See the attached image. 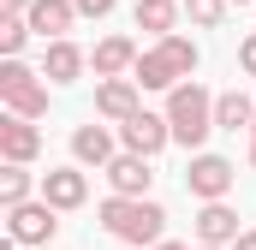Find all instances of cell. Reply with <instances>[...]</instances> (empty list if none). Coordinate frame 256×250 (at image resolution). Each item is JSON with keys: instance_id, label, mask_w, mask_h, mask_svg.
Wrapping results in <instances>:
<instances>
[{"instance_id": "obj_1", "label": "cell", "mask_w": 256, "mask_h": 250, "mask_svg": "<svg viewBox=\"0 0 256 250\" xmlns=\"http://www.w3.org/2000/svg\"><path fill=\"white\" fill-rule=\"evenodd\" d=\"M96 220H102L120 244H137V250H143V244H161L167 208H161L155 196H120V190H114V196L96 208Z\"/></svg>"}, {"instance_id": "obj_2", "label": "cell", "mask_w": 256, "mask_h": 250, "mask_svg": "<svg viewBox=\"0 0 256 250\" xmlns=\"http://www.w3.org/2000/svg\"><path fill=\"white\" fill-rule=\"evenodd\" d=\"M196 60H202V54H196V42L173 30V36H155V48H143V54H137L131 78H137L143 90H179V84L196 72Z\"/></svg>"}, {"instance_id": "obj_3", "label": "cell", "mask_w": 256, "mask_h": 250, "mask_svg": "<svg viewBox=\"0 0 256 250\" xmlns=\"http://www.w3.org/2000/svg\"><path fill=\"white\" fill-rule=\"evenodd\" d=\"M167 125H173V143H185V149H202L208 143V131H220L214 125V96L196 84V78H185L179 90H167Z\"/></svg>"}, {"instance_id": "obj_4", "label": "cell", "mask_w": 256, "mask_h": 250, "mask_svg": "<svg viewBox=\"0 0 256 250\" xmlns=\"http://www.w3.org/2000/svg\"><path fill=\"white\" fill-rule=\"evenodd\" d=\"M0 102H6V114L42 120V114H48V78L30 72L24 60H6L0 66Z\"/></svg>"}, {"instance_id": "obj_5", "label": "cell", "mask_w": 256, "mask_h": 250, "mask_svg": "<svg viewBox=\"0 0 256 250\" xmlns=\"http://www.w3.org/2000/svg\"><path fill=\"white\" fill-rule=\"evenodd\" d=\"M6 232H12L18 244H54V232H60V208H54L48 196H24V202L6 208Z\"/></svg>"}, {"instance_id": "obj_6", "label": "cell", "mask_w": 256, "mask_h": 250, "mask_svg": "<svg viewBox=\"0 0 256 250\" xmlns=\"http://www.w3.org/2000/svg\"><path fill=\"white\" fill-rule=\"evenodd\" d=\"M238 179V167L226 161V155H208V149H196L191 167H185V190H191L196 202H214V196H226Z\"/></svg>"}, {"instance_id": "obj_7", "label": "cell", "mask_w": 256, "mask_h": 250, "mask_svg": "<svg viewBox=\"0 0 256 250\" xmlns=\"http://www.w3.org/2000/svg\"><path fill=\"white\" fill-rule=\"evenodd\" d=\"M137 108H143V84H137V78H102V84H96V114H102V120L126 125Z\"/></svg>"}, {"instance_id": "obj_8", "label": "cell", "mask_w": 256, "mask_h": 250, "mask_svg": "<svg viewBox=\"0 0 256 250\" xmlns=\"http://www.w3.org/2000/svg\"><path fill=\"white\" fill-rule=\"evenodd\" d=\"M120 143L126 149H137V155H161L167 143H173V125H167V114H131L126 125H120Z\"/></svg>"}, {"instance_id": "obj_9", "label": "cell", "mask_w": 256, "mask_h": 250, "mask_svg": "<svg viewBox=\"0 0 256 250\" xmlns=\"http://www.w3.org/2000/svg\"><path fill=\"white\" fill-rule=\"evenodd\" d=\"M149 161H155V155L120 149V155H114V161H108L102 173H108V185L120 190V196H149V179H155V173H149Z\"/></svg>"}, {"instance_id": "obj_10", "label": "cell", "mask_w": 256, "mask_h": 250, "mask_svg": "<svg viewBox=\"0 0 256 250\" xmlns=\"http://www.w3.org/2000/svg\"><path fill=\"white\" fill-rule=\"evenodd\" d=\"M42 196L54 202V208H84L90 202V179H84V167H48L42 173Z\"/></svg>"}, {"instance_id": "obj_11", "label": "cell", "mask_w": 256, "mask_h": 250, "mask_svg": "<svg viewBox=\"0 0 256 250\" xmlns=\"http://www.w3.org/2000/svg\"><path fill=\"white\" fill-rule=\"evenodd\" d=\"M0 155L30 167V161L42 155V131H36V120H24V114H6V120H0Z\"/></svg>"}, {"instance_id": "obj_12", "label": "cell", "mask_w": 256, "mask_h": 250, "mask_svg": "<svg viewBox=\"0 0 256 250\" xmlns=\"http://www.w3.org/2000/svg\"><path fill=\"white\" fill-rule=\"evenodd\" d=\"M191 232H196V244H232V238H238V214L226 208V196H214V202L196 208Z\"/></svg>"}, {"instance_id": "obj_13", "label": "cell", "mask_w": 256, "mask_h": 250, "mask_svg": "<svg viewBox=\"0 0 256 250\" xmlns=\"http://www.w3.org/2000/svg\"><path fill=\"white\" fill-rule=\"evenodd\" d=\"M137 54H143V48H137L131 36H102L96 54H90V72H96V78H131Z\"/></svg>"}, {"instance_id": "obj_14", "label": "cell", "mask_w": 256, "mask_h": 250, "mask_svg": "<svg viewBox=\"0 0 256 250\" xmlns=\"http://www.w3.org/2000/svg\"><path fill=\"white\" fill-rule=\"evenodd\" d=\"M114 155H120V143H114L108 125H78V131H72V161H78V167H108Z\"/></svg>"}, {"instance_id": "obj_15", "label": "cell", "mask_w": 256, "mask_h": 250, "mask_svg": "<svg viewBox=\"0 0 256 250\" xmlns=\"http://www.w3.org/2000/svg\"><path fill=\"white\" fill-rule=\"evenodd\" d=\"M84 66H90V54H84L78 42L54 36V42H48V54H42V78H48V84H78V78H84Z\"/></svg>"}, {"instance_id": "obj_16", "label": "cell", "mask_w": 256, "mask_h": 250, "mask_svg": "<svg viewBox=\"0 0 256 250\" xmlns=\"http://www.w3.org/2000/svg\"><path fill=\"white\" fill-rule=\"evenodd\" d=\"M24 18H30V30H36L42 42H54V36L72 30V18H84V12H78V0H30Z\"/></svg>"}, {"instance_id": "obj_17", "label": "cell", "mask_w": 256, "mask_h": 250, "mask_svg": "<svg viewBox=\"0 0 256 250\" xmlns=\"http://www.w3.org/2000/svg\"><path fill=\"white\" fill-rule=\"evenodd\" d=\"M214 125H220V131H244V137H250V125H256V102L244 96V90L214 96Z\"/></svg>"}, {"instance_id": "obj_18", "label": "cell", "mask_w": 256, "mask_h": 250, "mask_svg": "<svg viewBox=\"0 0 256 250\" xmlns=\"http://www.w3.org/2000/svg\"><path fill=\"white\" fill-rule=\"evenodd\" d=\"M137 30H149V36H173L179 30V0H137Z\"/></svg>"}, {"instance_id": "obj_19", "label": "cell", "mask_w": 256, "mask_h": 250, "mask_svg": "<svg viewBox=\"0 0 256 250\" xmlns=\"http://www.w3.org/2000/svg\"><path fill=\"white\" fill-rule=\"evenodd\" d=\"M30 36H36V30H30V18H24V12H0V54H6V60H18Z\"/></svg>"}, {"instance_id": "obj_20", "label": "cell", "mask_w": 256, "mask_h": 250, "mask_svg": "<svg viewBox=\"0 0 256 250\" xmlns=\"http://www.w3.org/2000/svg\"><path fill=\"white\" fill-rule=\"evenodd\" d=\"M30 185H36V179H30V167H24V161H6V167H0V208L24 202V196H30Z\"/></svg>"}, {"instance_id": "obj_21", "label": "cell", "mask_w": 256, "mask_h": 250, "mask_svg": "<svg viewBox=\"0 0 256 250\" xmlns=\"http://www.w3.org/2000/svg\"><path fill=\"white\" fill-rule=\"evenodd\" d=\"M226 6H232V0H185V12H191L196 30H220V24H226Z\"/></svg>"}, {"instance_id": "obj_22", "label": "cell", "mask_w": 256, "mask_h": 250, "mask_svg": "<svg viewBox=\"0 0 256 250\" xmlns=\"http://www.w3.org/2000/svg\"><path fill=\"white\" fill-rule=\"evenodd\" d=\"M238 66H244V78H256V30L238 42Z\"/></svg>"}, {"instance_id": "obj_23", "label": "cell", "mask_w": 256, "mask_h": 250, "mask_svg": "<svg viewBox=\"0 0 256 250\" xmlns=\"http://www.w3.org/2000/svg\"><path fill=\"white\" fill-rule=\"evenodd\" d=\"M114 6H120V0H78V12H84V18H108Z\"/></svg>"}, {"instance_id": "obj_24", "label": "cell", "mask_w": 256, "mask_h": 250, "mask_svg": "<svg viewBox=\"0 0 256 250\" xmlns=\"http://www.w3.org/2000/svg\"><path fill=\"white\" fill-rule=\"evenodd\" d=\"M232 250H256V232H238V238H232Z\"/></svg>"}, {"instance_id": "obj_25", "label": "cell", "mask_w": 256, "mask_h": 250, "mask_svg": "<svg viewBox=\"0 0 256 250\" xmlns=\"http://www.w3.org/2000/svg\"><path fill=\"white\" fill-rule=\"evenodd\" d=\"M0 12H30V0H0Z\"/></svg>"}, {"instance_id": "obj_26", "label": "cell", "mask_w": 256, "mask_h": 250, "mask_svg": "<svg viewBox=\"0 0 256 250\" xmlns=\"http://www.w3.org/2000/svg\"><path fill=\"white\" fill-rule=\"evenodd\" d=\"M149 250H191V244H179V238H161V244H149Z\"/></svg>"}, {"instance_id": "obj_27", "label": "cell", "mask_w": 256, "mask_h": 250, "mask_svg": "<svg viewBox=\"0 0 256 250\" xmlns=\"http://www.w3.org/2000/svg\"><path fill=\"white\" fill-rule=\"evenodd\" d=\"M250 167H256V125H250Z\"/></svg>"}, {"instance_id": "obj_28", "label": "cell", "mask_w": 256, "mask_h": 250, "mask_svg": "<svg viewBox=\"0 0 256 250\" xmlns=\"http://www.w3.org/2000/svg\"><path fill=\"white\" fill-rule=\"evenodd\" d=\"M196 250H232V244H196Z\"/></svg>"}, {"instance_id": "obj_29", "label": "cell", "mask_w": 256, "mask_h": 250, "mask_svg": "<svg viewBox=\"0 0 256 250\" xmlns=\"http://www.w3.org/2000/svg\"><path fill=\"white\" fill-rule=\"evenodd\" d=\"M232 6H256V0H232Z\"/></svg>"}, {"instance_id": "obj_30", "label": "cell", "mask_w": 256, "mask_h": 250, "mask_svg": "<svg viewBox=\"0 0 256 250\" xmlns=\"http://www.w3.org/2000/svg\"><path fill=\"white\" fill-rule=\"evenodd\" d=\"M24 250H48V244H24Z\"/></svg>"}, {"instance_id": "obj_31", "label": "cell", "mask_w": 256, "mask_h": 250, "mask_svg": "<svg viewBox=\"0 0 256 250\" xmlns=\"http://www.w3.org/2000/svg\"><path fill=\"white\" fill-rule=\"evenodd\" d=\"M126 250H137V244H126Z\"/></svg>"}]
</instances>
